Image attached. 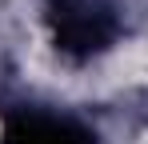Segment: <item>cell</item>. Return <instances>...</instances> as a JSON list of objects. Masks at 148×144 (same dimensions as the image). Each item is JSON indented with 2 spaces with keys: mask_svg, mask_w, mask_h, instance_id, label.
Here are the masks:
<instances>
[{
  "mask_svg": "<svg viewBox=\"0 0 148 144\" xmlns=\"http://www.w3.org/2000/svg\"><path fill=\"white\" fill-rule=\"evenodd\" d=\"M48 24L56 48L76 60L104 52L120 32V20L108 0H48Z\"/></svg>",
  "mask_w": 148,
  "mask_h": 144,
  "instance_id": "6da1fadb",
  "label": "cell"
},
{
  "mask_svg": "<svg viewBox=\"0 0 148 144\" xmlns=\"http://www.w3.org/2000/svg\"><path fill=\"white\" fill-rule=\"evenodd\" d=\"M4 144H96V132H88L72 116L16 112L4 124Z\"/></svg>",
  "mask_w": 148,
  "mask_h": 144,
  "instance_id": "7a4b0ae2",
  "label": "cell"
}]
</instances>
